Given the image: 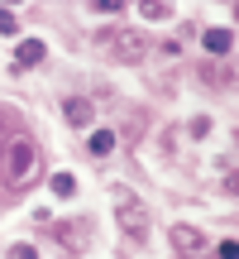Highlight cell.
Listing matches in <instances>:
<instances>
[{
    "mask_svg": "<svg viewBox=\"0 0 239 259\" xmlns=\"http://www.w3.org/2000/svg\"><path fill=\"white\" fill-rule=\"evenodd\" d=\"M215 250H220L225 259H234V254H239V240H234V235H230V240H220V245H215Z\"/></svg>",
    "mask_w": 239,
    "mask_h": 259,
    "instance_id": "d6986e66",
    "label": "cell"
},
{
    "mask_svg": "<svg viewBox=\"0 0 239 259\" xmlns=\"http://www.w3.org/2000/svg\"><path fill=\"white\" fill-rule=\"evenodd\" d=\"M115 221H119V231H125V235H129L134 245H144L148 235H153V216H148V206H139L134 197L115 206Z\"/></svg>",
    "mask_w": 239,
    "mask_h": 259,
    "instance_id": "3957f363",
    "label": "cell"
},
{
    "mask_svg": "<svg viewBox=\"0 0 239 259\" xmlns=\"http://www.w3.org/2000/svg\"><path fill=\"white\" fill-rule=\"evenodd\" d=\"M110 130H115V144H139L144 130H148V120H144V111H125V120L110 125Z\"/></svg>",
    "mask_w": 239,
    "mask_h": 259,
    "instance_id": "ba28073f",
    "label": "cell"
},
{
    "mask_svg": "<svg viewBox=\"0 0 239 259\" xmlns=\"http://www.w3.org/2000/svg\"><path fill=\"white\" fill-rule=\"evenodd\" d=\"M43 58H48L43 38H19V44H15V67H19V72H24V67H43Z\"/></svg>",
    "mask_w": 239,
    "mask_h": 259,
    "instance_id": "52a82bcc",
    "label": "cell"
},
{
    "mask_svg": "<svg viewBox=\"0 0 239 259\" xmlns=\"http://www.w3.org/2000/svg\"><path fill=\"white\" fill-rule=\"evenodd\" d=\"M139 15H144V19H153V24H158V19H172L177 10L167 5V0H144V10H139Z\"/></svg>",
    "mask_w": 239,
    "mask_h": 259,
    "instance_id": "4fadbf2b",
    "label": "cell"
},
{
    "mask_svg": "<svg viewBox=\"0 0 239 259\" xmlns=\"http://www.w3.org/2000/svg\"><path fill=\"white\" fill-rule=\"evenodd\" d=\"M86 149H91L96 158L115 154V130H91V139H86Z\"/></svg>",
    "mask_w": 239,
    "mask_h": 259,
    "instance_id": "8fae6325",
    "label": "cell"
},
{
    "mask_svg": "<svg viewBox=\"0 0 239 259\" xmlns=\"http://www.w3.org/2000/svg\"><path fill=\"white\" fill-rule=\"evenodd\" d=\"M96 44L105 48V58H110V63H125V67H139V63H144V53H153V48H148V38L139 34V29H105Z\"/></svg>",
    "mask_w": 239,
    "mask_h": 259,
    "instance_id": "7a4b0ae2",
    "label": "cell"
},
{
    "mask_svg": "<svg viewBox=\"0 0 239 259\" xmlns=\"http://www.w3.org/2000/svg\"><path fill=\"white\" fill-rule=\"evenodd\" d=\"M10 259H34V245H10Z\"/></svg>",
    "mask_w": 239,
    "mask_h": 259,
    "instance_id": "ffe728a7",
    "label": "cell"
},
{
    "mask_svg": "<svg viewBox=\"0 0 239 259\" xmlns=\"http://www.w3.org/2000/svg\"><path fill=\"white\" fill-rule=\"evenodd\" d=\"M57 240H63L67 254H86V250H91V221H86V216H82V221H63V226H57Z\"/></svg>",
    "mask_w": 239,
    "mask_h": 259,
    "instance_id": "5b68a950",
    "label": "cell"
},
{
    "mask_svg": "<svg viewBox=\"0 0 239 259\" xmlns=\"http://www.w3.org/2000/svg\"><path fill=\"white\" fill-rule=\"evenodd\" d=\"M211 130H215V120H211V115H192L182 135H187V139H206V135H211Z\"/></svg>",
    "mask_w": 239,
    "mask_h": 259,
    "instance_id": "5bb4252c",
    "label": "cell"
},
{
    "mask_svg": "<svg viewBox=\"0 0 239 259\" xmlns=\"http://www.w3.org/2000/svg\"><path fill=\"white\" fill-rule=\"evenodd\" d=\"M196 77H201V82H220V87H234V67H215V63H196Z\"/></svg>",
    "mask_w": 239,
    "mask_h": 259,
    "instance_id": "30bf717a",
    "label": "cell"
},
{
    "mask_svg": "<svg viewBox=\"0 0 239 259\" xmlns=\"http://www.w3.org/2000/svg\"><path fill=\"white\" fill-rule=\"evenodd\" d=\"M63 115H67V125L72 130H96V101L91 96H63Z\"/></svg>",
    "mask_w": 239,
    "mask_h": 259,
    "instance_id": "277c9868",
    "label": "cell"
},
{
    "mask_svg": "<svg viewBox=\"0 0 239 259\" xmlns=\"http://www.w3.org/2000/svg\"><path fill=\"white\" fill-rule=\"evenodd\" d=\"M0 34H19V15L0 5Z\"/></svg>",
    "mask_w": 239,
    "mask_h": 259,
    "instance_id": "2e32d148",
    "label": "cell"
},
{
    "mask_svg": "<svg viewBox=\"0 0 239 259\" xmlns=\"http://www.w3.org/2000/svg\"><path fill=\"white\" fill-rule=\"evenodd\" d=\"M153 53L158 58H177V53H182V44H177V38H163V44H153Z\"/></svg>",
    "mask_w": 239,
    "mask_h": 259,
    "instance_id": "e0dca14e",
    "label": "cell"
},
{
    "mask_svg": "<svg viewBox=\"0 0 239 259\" xmlns=\"http://www.w3.org/2000/svg\"><path fill=\"white\" fill-rule=\"evenodd\" d=\"M201 48H206L211 58H230L234 34H230V29H220V24H215V29H201Z\"/></svg>",
    "mask_w": 239,
    "mask_h": 259,
    "instance_id": "9c48e42d",
    "label": "cell"
},
{
    "mask_svg": "<svg viewBox=\"0 0 239 259\" xmlns=\"http://www.w3.org/2000/svg\"><path fill=\"white\" fill-rule=\"evenodd\" d=\"M43 173V154H38V139L34 135H10L5 139V158H0V183L10 192H24L29 183H38Z\"/></svg>",
    "mask_w": 239,
    "mask_h": 259,
    "instance_id": "6da1fadb",
    "label": "cell"
},
{
    "mask_svg": "<svg viewBox=\"0 0 239 259\" xmlns=\"http://www.w3.org/2000/svg\"><path fill=\"white\" fill-rule=\"evenodd\" d=\"M167 240H172V250H177V254H201L206 245H211V240H206V231H196V226H182V221L167 231Z\"/></svg>",
    "mask_w": 239,
    "mask_h": 259,
    "instance_id": "8992f818",
    "label": "cell"
},
{
    "mask_svg": "<svg viewBox=\"0 0 239 259\" xmlns=\"http://www.w3.org/2000/svg\"><path fill=\"white\" fill-rule=\"evenodd\" d=\"M5 139H10V135H5V130H0V158H5Z\"/></svg>",
    "mask_w": 239,
    "mask_h": 259,
    "instance_id": "44dd1931",
    "label": "cell"
},
{
    "mask_svg": "<svg viewBox=\"0 0 239 259\" xmlns=\"http://www.w3.org/2000/svg\"><path fill=\"white\" fill-rule=\"evenodd\" d=\"M48 187H53L57 202H72V197H77V178L72 173H53V178H48Z\"/></svg>",
    "mask_w": 239,
    "mask_h": 259,
    "instance_id": "7c38bea8",
    "label": "cell"
},
{
    "mask_svg": "<svg viewBox=\"0 0 239 259\" xmlns=\"http://www.w3.org/2000/svg\"><path fill=\"white\" fill-rule=\"evenodd\" d=\"M177 139H182V130H177V125H163V130H158V149H163L167 158L177 154Z\"/></svg>",
    "mask_w": 239,
    "mask_h": 259,
    "instance_id": "9a60e30c",
    "label": "cell"
},
{
    "mask_svg": "<svg viewBox=\"0 0 239 259\" xmlns=\"http://www.w3.org/2000/svg\"><path fill=\"white\" fill-rule=\"evenodd\" d=\"M119 10H125L119 0H96V15H119Z\"/></svg>",
    "mask_w": 239,
    "mask_h": 259,
    "instance_id": "ac0fdd59",
    "label": "cell"
}]
</instances>
